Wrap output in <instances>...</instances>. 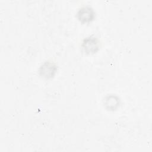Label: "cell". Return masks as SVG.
Segmentation results:
<instances>
[{
	"label": "cell",
	"instance_id": "cell-2",
	"mask_svg": "<svg viewBox=\"0 0 152 152\" xmlns=\"http://www.w3.org/2000/svg\"><path fill=\"white\" fill-rule=\"evenodd\" d=\"M84 48L86 51L88 52H92L96 51V49L98 48V43L96 39L89 37L84 40L83 43Z\"/></svg>",
	"mask_w": 152,
	"mask_h": 152
},
{
	"label": "cell",
	"instance_id": "cell-1",
	"mask_svg": "<svg viewBox=\"0 0 152 152\" xmlns=\"http://www.w3.org/2000/svg\"><path fill=\"white\" fill-rule=\"evenodd\" d=\"M78 18L80 21H91L94 16L93 12L92 10L90 8L88 7H84L81 8L78 13Z\"/></svg>",
	"mask_w": 152,
	"mask_h": 152
},
{
	"label": "cell",
	"instance_id": "cell-3",
	"mask_svg": "<svg viewBox=\"0 0 152 152\" xmlns=\"http://www.w3.org/2000/svg\"><path fill=\"white\" fill-rule=\"evenodd\" d=\"M42 72L43 71V73L45 74L46 73V76L47 75V77L50 76V74H52L49 71H50V72H53L55 71V66L53 65L52 64L50 63H48L47 64H44L42 67Z\"/></svg>",
	"mask_w": 152,
	"mask_h": 152
}]
</instances>
